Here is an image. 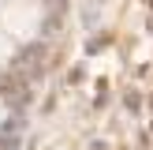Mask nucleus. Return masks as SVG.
<instances>
[{
	"instance_id": "nucleus-1",
	"label": "nucleus",
	"mask_w": 153,
	"mask_h": 150,
	"mask_svg": "<svg viewBox=\"0 0 153 150\" xmlns=\"http://www.w3.org/2000/svg\"><path fill=\"white\" fill-rule=\"evenodd\" d=\"M41 19V4L37 0H7L4 4V34L7 38H30Z\"/></svg>"
},
{
	"instance_id": "nucleus-2",
	"label": "nucleus",
	"mask_w": 153,
	"mask_h": 150,
	"mask_svg": "<svg viewBox=\"0 0 153 150\" xmlns=\"http://www.w3.org/2000/svg\"><path fill=\"white\" fill-rule=\"evenodd\" d=\"M11 52H15V45H11V38H7L4 30H0V64H7V60H11Z\"/></svg>"
},
{
	"instance_id": "nucleus-3",
	"label": "nucleus",
	"mask_w": 153,
	"mask_h": 150,
	"mask_svg": "<svg viewBox=\"0 0 153 150\" xmlns=\"http://www.w3.org/2000/svg\"><path fill=\"white\" fill-rule=\"evenodd\" d=\"M0 124H4V105H0Z\"/></svg>"
}]
</instances>
